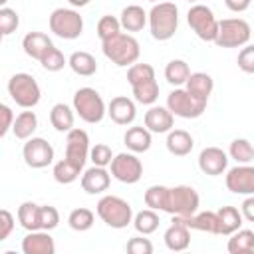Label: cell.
I'll return each instance as SVG.
<instances>
[{
    "mask_svg": "<svg viewBox=\"0 0 254 254\" xmlns=\"http://www.w3.org/2000/svg\"><path fill=\"white\" fill-rule=\"evenodd\" d=\"M127 81L137 103L155 105V101L159 99V83L151 64H133L127 69Z\"/></svg>",
    "mask_w": 254,
    "mask_h": 254,
    "instance_id": "6da1fadb",
    "label": "cell"
},
{
    "mask_svg": "<svg viewBox=\"0 0 254 254\" xmlns=\"http://www.w3.org/2000/svg\"><path fill=\"white\" fill-rule=\"evenodd\" d=\"M101 52L111 64H115L119 67H131L133 64H137V60L141 56V46L131 34L121 32V34L101 42Z\"/></svg>",
    "mask_w": 254,
    "mask_h": 254,
    "instance_id": "7a4b0ae2",
    "label": "cell"
},
{
    "mask_svg": "<svg viewBox=\"0 0 254 254\" xmlns=\"http://www.w3.org/2000/svg\"><path fill=\"white\" fill-rule=\"evenodd\" d=\"M95 212L97 216L109 226V228H115V230H121V228H127L131 222H133V206L121 198V196H115V194H105L97 200V206H95Z\"/></svg>",
    "mask_w": 254,
    "mask_h": 254,
    "instance_id": "3957f363",
    "label": "cell"
},
{
    "mask_svg": "<svg viewBox=\"0 0 254 254\" xmlns=\"http://www.w3.org/2000/svg\"><path fill=\"white\" fill-rule=\"evenodd\" d=\"M179 28V8L173 2H157L149 12L151 36L159 42H167Z\"/></svg>",
    "mask_w": 254,
    "mask_h": 254,
    "instance_id": "277c9868",
    "label": "cell"
},
{
    "mask_svg": "<svg viewBox=\"0 0 254 254\" xmlns=\"http://www.w3.org/2000/svg\"><path fill=\"white\" fill-rule=\"evenodd\" d=\"M73 111L79 115L81 121L95 125V123H101L103 117L107 115V105L97 89L79 87L73 93Z\"/></svg>",
    "mask_w": 254,
    "mask_h": 254,
    "instance_id": "5b68a950",
    "label": "cell"
},
{
    "mask_svg": "<svg viewBox=\"0 0 254 254\" xmlns=\"http://www.w3.org/2000/svg\"><path fill=\"white\" fill-rule=\"evenodd\" d=\"M8 95L22 109H34L40 103L42 89H40L38 81L30 73L20 71V73H14L8 79Z\"/></svg>",
    "mask_w": 254,
    "mask_h": 254,
    "instance_id": "8992f818",
    "label": "cell"
},
{
    "mask_svg": "<svg viewBox=\"0 0 254 254\" xmlns=\"http://www.w3.org/2000/svg\"><path fill=\"white\" fill-rule=\"evenodd\" d=\"M50 32L62 40H75L83 32V18L73 8H56L50 14Z\"/></svg>",
    "mask_w": 254,
    "mask_h": 254,
    "instance_id": "52a82bcc",
    "label": "cell"
},
{
    "mask_svg": "<svg viewBox=\"0 0 254 254\" xmlns=\"http://www.w3.org/2000/svg\"><path fill=\"white\" fill-rule=\"evenodd\" d=\"M252 28L242 18H224L218 22V36L214 40L220 48H242L250 42Z\"/></svg>",
    "mask_w": 254,
    "mask_h": 254,
    "instance_id": "ba28073f",
    "label": "cell"
},
{
    "mask_svg": "<svg viewBox=\"0 0 254 254\" xmlns=\"http://www.w3.org/2000/svg\"><path fill=\"white\" fill-rule=\"evenodd\" d=\"M187 22H189L190 30L202 42H214L216 40V36H218V20H216L214 12L208 6L200 4V2L192 4L189 8V12H187Z\"/></svg>",
    "mask_w": 254,
    "mask_h": 254,
    "instance_id": "9c48e42d",
    "label": "cell"
},
{
    "mask_svg": "<svg viewBox=\"0 0 254 254\" xmlns=\"http://www.w3.org/2000/svg\"><path fill=\"white\" fill-rule=\"evenodd\" d=\"M198 204H200V196L192 187L189 185L169 187V200L165 212L173 216H190L198 210Z\"/></svg>",
    "mask_w": 254,
    "mask_h": 254,
    "instance_id": "30bf717a",
    "label": "cell"
},
{
    "mask_svg": "<svg viewBox=\"0 0 254 254\" xmlns=\"http://www.w3.org/2000/svg\"><path fill=\"white\" fill-rule=\"evenodd\" d=\"M167 107L171 109V113L175 117L196 119V117H200L204 113L206 101H200L194 95H190L187 91V87H177L167 95Z\"/></svg>",
    "mask_w": 254,
    "mask_h": 254,
    "instance_id": "8fae6325",
    "label": "cell"
},
{
    "mask_svg": "<svg viewBox=\"0 0 254 254\" xmlns=\"http://www.w3.org/2000/svg\"><path fill=\"white\" fill-rule=\"evenodd\" d=\"M111 177L125 185H135L143 177V163L137 153H119L111 161Z\"/></svg>",
    "mask_w": 254,
    "mask_h": 254,
    "instance_id": "7c38bea8",
    "label": "cell"
},
{
    "mask_svg": "<svg viewBox=\"0 0 254 254\" xmlns=\"http://www.w3.org/2000/svg\"><path fill=\"white\" fill-rule=\"evenodd\" d=\"M22 157L28 167L44 169L54 163L56 151H54L52 143H48L44 137H30V139H26V143L22 147Z\"/></svg>",
    "mask_w": 254,
    "mask_h": 254,
    "instance_id": "4fadbf2b",
    "label": "cell"
},
{
    "mask_svg": "<svg viewBox=\"0 0 254 254\" xmlns=\"http://www.w3.org/2000/svg\"><path fill=\"white\" fill-rule=\"evenodd\" d=\"M89 137L83 129L73 127L71 131H67L65 135V159L71 161L75 167H79L83 171L85 161L89 159Z\"/></svg>",
    "mask_w": 254,
    "mask_h": 254,
    "instance_id": "5bb4252c",
    "label": "cell"
},
{
    "mask_svg": "<svg viewBox=\"0 0 254 254\" xmlns=\"http://www.w3.org/2000/svg\"><path fill=\"white\" fill-rule=\"evenodd\" d=\"M224 185L234 194H254V167L248 165H236L226 171Z\"/></svg>",
    "mask_w": 254,
    "mask_h": 254,
    "instance_id": "9a60e30c",
    "label": "cell"
},
{
    "mask_svg": "<svg viewBox=\"0 0 254 254\" xmlns=\"http://www.w3.org/2000/svg\"><path fill=\"white\" fill-rule=\"evenodd\" d=\"M198 169L208 177H218L228 169V153L220 147H204L198 155Z\"/></svg>",
    "mask_w": 254,
    "mask_h": 254,
    "instance_id": "2e32d148",
    "label": "cell"
},
{
    "mask_svg": "<svg viewBox=\"0 0 254 254\" xmlns=\"http://www.w3.org/2000/svg\"><path fill=\"white\" fill-rule=\"evenodd\" d=\"M145 127L151 133H169L175 125V115L171 113V109L165 105H151L145 111V119H143Z\"/></svg>",
    "mask_w": 254,
    "mask_h": 254,
    "instance_id": "e0dca14e",
    "label": "cell"
},
{
    "mask_svg": "<svg viewBox=\"0 0 254 254\" xmlns=\"http://www.w3.org/2000/svg\"><path fill=\"white\" fill-rule=\"evenodd\" d=\"M81 189L87 192V194H101L109 189L111 185V173L105 169V167H89L87 171H83L81 175Z\"/></svg>",
    "mask_w": 254,
    "mask_h": 254,
    "instance_id": "ac0fdd59",
    "label": "cell"
},
{
    "mask_svg": "<svg viewBox=\"0 0 254 254\" xmlns=\"http://www.w3.org/2000/svg\"><path fill=\"white\" fill-rule=\"evenodd\" d=\"M107 115L111 117L113 123L117 125H131L137 117V107L135 101L129 99L127 95H117L109 101L107 105Z\"/></svg>",
    "mask_w": 254,
    "mask_h": 254,
    "instance_id": "d6986e66",
    "label": "cell"
},
{
    "mask_svg": "<svg viewBox=\"0 0 254 254\" xmlns=\"http://www.w3.org/2000/svg\"><path fill=\"white\" fill-rule=\"evenodd\" d=\"M22 252L24 254H54L56 242L50 236V230H30L22 238Z\"/></svg>",
    "mask_w": 254,
    "mask_h": 254,
    "instance_id": "ffe728a7",
    "label": "cell"
},
{
    "mask_svg": "<svg viewBox=\"0 0 254 254\" xmlns=\"http://www.w3.org/2000/svg\"><path fill=\"white\" fill-rule=\"evenodd\" d=\"M163 240L171 252H183L190 246V228L187 224H183L181 220L173 218V224L165 230Z\"/></svg>",
    "mask_w": 254,
    "mask_h": 254,
    "instance_id": "44dd1931",
    "label": "cell"
},
{
    "mask_svg": "<svg viewBox=\"0 0 254 254\" xmlns=\"http://www.w3.org/2000/svg\"><path fill=\"white\" fill-rule=\"evenodd\" d=\"M187 224L190 230L198 232H208V234H218V214L214 210H204V212H194L190 216H173Z\"/></svg>",
    "mask_w": 254,
    "mask_h": 254,
    "instance_id": "7402d4cb",
    "label": "cell"
},
{
    "mask_svg": "<svg viewBox=\"0 0 254 254\" xmlns=\"http://www.w3.org/2000/svg\"><path fill=\"white\" fill-rule=\"evenodd\" d=\"M22 48H24L26 56H30L32 60H38L40 62L54 48V44H52L50 36L44 34V32H28L22 38Z\"/></svg>",
    "mask_w": 254,
    "mask_h": 254,
    "instance_id": "603a6c76",
    "label": "cell"
},
{
    "mask_svg": "<svg viewBox=\"0 0 254 254\" xmlns=\"http://www.w3.org/2000/svg\"><path fill=\"white\" fill-rule=\"evenodd\" d=\"M123 143L125 147L131 151V153H145L151 149V143H153V137H151V131L143 125H133L125 131L123 135Z\"/></svg>",
    "mask_w": 254,
    "mask_h": 254,
    "instance_id": "cb8c5ba5",
    "label": "cell"
},
{
    "mask_svg": "<svg viewBox=\"0 0 254 254\" xmlns=\"http://www.w3.org/2000/svg\"><path fill=\"white\" fill-rule=\"evenodd\" d=\"M165 145H167V151L171 155H175V157H187L192 151V147H194V139L185 129H171L167 133Z\"/></svg>",
    "mask_w": 254,
    "mask_h": 254,
    "instance_id": "d4e9b609",
    "label": "cell"
},
{
    "mask_svg": "<svg viewBox=\"0 0 254 254\" xmlns=\"http://www.w3.org/2000/svg\"><path fill=\"white\" fill-rule=\"evenodd\" d=\"M185 87H187V91H189L190 95H194L196 99L208 103V97H210V93H212V89H214V81H212V77H210L208 73H204V71H194V73L189 75Z\"/></svg>",
    "mask_w": 254,
    "mask_h": 254,
    "instance_id": "484cf974",
    "label": "cell"
},
{
    "mask_svg": "<svg viewBox=\"0 0 254 254\" xmlns=\"http://www.w3.org/2000/svg\"><path fill=\"white\" fill-rule=\"evenodd\" d=\"M119 22H121V28L127 32H141L149 24V14L141 6L131 4V6H125L121 10Z\"/></svg>",
    "mask_w": 254,
    "mask_h": 254,
    "instance_id": "4316f807",
    "label": "cell"
},
{
    "mask_svg": "<svg viewBox=\"0 0 254 254\" xmlns=\"http://www.w3.org/2000/svg\"><path fill=\"white\" fill-rule=\"evenodd\" d=\"M218 214V234L220 236H230L238 228H242V212L236 206H220L216 210Z\"/></svg>",
    "mask_w": 254,
    "mask_h": 254,
    "instance_id": "83f0119b",
    "label": "cell"
},
{
    "mask_svg": "<svg viewBox=\"0 0 254 254\" xmlns=\"http://www.w3.org/2000/svg\"><path fill=\"white\" fill-rule=\"evenodd\" d=\"M36 129H38V115L32 109H26V111L16 115L14 125H12V133H14L16 139L26 141V139H30L34 135Z\"/></svg>",
    "mask_w": 254,
    "mask_h": 254,
    "instance_id": "f1b7e54d",
    "label": "cell"
},
{
    "mask_svg": "<svg viewBox=\"0 0 254 254\" xmlns=\"http://www.w3.org/2000/svg\"><path fill=\"white\" fill-rule=\"evenodd\" d=\"M226 248L230 254H252L254 252V230L238 228L236 232L230 234Z\"/></svg>",
    "mask_w": 254,
    "mask_h": 254,
    "instance_id": "f546056e",
    "label": "cell"
},
{
    "mask_svg": "<svg viewBox=\"0 0 254 254\" xmlns=\"http://www.w3.org/2000/svg\"><path fill=\"white\" fill-rule=\"evenodd\" d=\"M67 65L75 75H81V77H89L97 71V62L89 52H73L67 60Z\"/></svg>",
    "mask_w": 254,
    "mask_h": 254,
    "instance_id": "4dcf8cb0",
    "label": "cell"
},
{
    "mask_svg": "<svg viewBox=\"0 0 254 254\" xmlns=\"http://www.w3.org/2000/svg\"><path fill=\"white\" fill-rule=\"evenodd\" d=\"M50 123L56 131L67 133L73 129V107L65 103H56L50 111Z\"/></svg>",
    "mask_w": 254,
    "mask_h": 254,
    "instance_id": "1f68e13d",
    "label": "cell"
},
{
    "mask_svg": "<svg viewBox=\"0 0 254 254\" xmlns=\"http://www.w3.org/2000/svg\"><path fill=\"white\" fill-rule=\"evenodd\" d=\"M18 222L24 230H42L40 228V204L26 200L18 206Z\"/></svg>",
    "mask_w": 254,
    "mask_h": 254,
    "instance_id": "d6a6232c",
    "label": "cell"
},
{
    "mask_svg": "<svg viewBox=\"0 0 254 254\" xmlns=\"http://www.w3.org/2000/svg\"><path fill=\"white\" fill-rule=\"evenodd\" d=\"M189 75H190V67H189V64L185 60H171L165 65V79L175 87L185 85Z\"/></svg>",
    "mask_w": 254,
    "mask_h": 254,
    "instance_id": "836d02e7",
    "label": "cell"
},
{
    "mask_svg": "<svg viewBox=\"0 0 254 254\" xmlns=\"http://www.w3.org/2000/svg\"><path fill=\"white\" fill-rule=\"evenodd\" d=\"M133 226H135V230L139 232V234H143V236H149V234H153L157 228H159V214H157V210H153V208H145V210H139L135 216H133Z\"/></svg>",
    "mask_w": 254,
    "mask_h": 254,
    "instance_id": "e575fe53",
    "label": "cell"
},
{
    "mask_svg": "<svg viewBox=\"0 0 254 254\" xmlns=\"http://www.w3.org/2000/svg\"><path fill=\"white\" fill-rule=\"evenodd\" d=\"M228 157L234 159L238 165H248L254 161V147L248 139H232L230 141V147H228Z\"/></svg>",
    "mask_w": 254,
    "mask_h": 254,
    "instance_id": "d590c367",
    "label": "cell"
},
{
    "mask_svg": "<svg viewBox=\"0 0 254 254\" xmlns=\"http://www.w3.org/2000/svg\"><path fill=\"white\" fill-rule=\"evenodd\" d=\"M143 200H145V204L149 208L165 212L167 210V200H169V187H165V185H151L145 190Z\"/></svg>",
    "mask_w": 254,
    "mask_h": 254,
    "instance_id": "8d00e7d4",
    "label": "cell"
},
{
    "mask_svg": "<svg viewBox=\"0 0 254 254\" xmlns=\"http://www.w3.org/2000/svg\"><path fill=\"white\" fill-rule=\"evenodd\" d=\"M79 173H81V169L75 167V165H73L71 161H67L65 157L60 159V161L54 165V171H52L56 183H60V185H69V183L77 181V179H79Z\"/></svg>",
    "mask_w": 254,
    "mask_h": 254,
    "instance_id": "74e56055",
    "label": "cell"
},
{
    "mask_svg": "<svg viewBox=\"0 0 254 254\" xmlns=\"http://www.w3.org/2000/svg\"><path fill=\"white\" fill-rule=\"evenodd\" d=\"M93 222H95V214H93V210H89V208H85V206L73 208V210L69 212V216H67V224H69V228L75 230V232H85V230H89V228L93 226Z\"/></svg>",
    "mask_w": 254,
    "mask_h": 254,
    "instance_id": "f35d334b",
    "label": "cell"
},
{
    "mask_svg": "<svg viewBox=\"0 0 254 254\" xmlns=\"http://www.w3.org/2000/svg\"><path fill=\"white\" fill-rule=\"evenodd\" d=\"M95 30H97V38H99L101 42H105V40H109V38L121 34V22H119V18H115V16H111V14H105V16L99 18Z\"/></svg>",
    "mask_w": 254,
    "mask_h": 254,
    "instance_id": "ab89813d",
    "label": "cell"
},
{
    "mask_svg": "<svg viewBox=\"0 0 254 254\" xmlns=\"http://www.w3.org/2000/svg\"><path fill=\"white\" fill-rule=\"evenodd\" d=\"M20 26V16L16 10L2 6L0 8V34L2 36H10L12 32H16Z\"/></svg>",
    "mask_w": 254,
    "mask_h": 254,
    "instance_id": "60d3db41",
    "label": "cell"
},
{
    "mask_svg": "<svg viewBox=\"0 0 254 254\" xmlns=\"http://www.w3.org/2000/svg\"><path fill=\"white\" fill-rule=\"evenodd\" d=\"M113 157H115V155H113L111 147L105 145V143H95V145L91 147V151H89V161H91L93 165H97V167H107V165H111Z\"/></svg>",
    "mask_w": 254,
    "mask_h": 254,
    "instance_id": "b9f144b4",
    "label": "cell"
},
{
    "mask_svg": "<svg viewBox=\"0 0 254 254\" xmlns=\"http://www.w3.org/2000/svg\"><path fill=\"white\" fill-rule=\"evenodd\" d=\"M40 64H42V67H44L46 71H60V69H64V65H67V60H65V56L54 46V48L40 60Z\"/></svg>",
    "mask_w": 254,
    "mask_h": 254,
    "instance_id": "7bdbcfd3",
    "label": "cell"
},
{
    "mask_svg": "<svg viewBox=\"0 0 254 254\" xmlns=\"http://www.w3.org/2000/svg\"><path fill=\"white\" fill-rule=\"evenodd\" d=\"M60 224V212L52 204H40V228L54 230Z\"/></svg>",
    "mask_w": 254,
    "mask_h": 254,
    "instance_id": "ee69618b",
    "label": "cell"
},
{
    "mask_svg": "<svg viewBox=\"0 0 254 254\" xmlns=\"http://www.w3.org/2000/svg\"><path fill=\"white\" fill-rule=\"evenodd\" d=\"M125 250L129 254H153V244L149 238H143V234H141V236L129 238L125 244Z\"/></svg>",
    "mask_w": 254,
    "mask_h": 254,
    "instance_id": "f6af8a7d",
    "label": "cell"
},
{
    "mask_svg": "<svg viewBox=\"0 0 254 254\" xmlns=\"http://www.w3.org/2000/svg\"><path fill=\"white\" fill-rule=\"evenodd\" d=\"M236 64H238V67H240L244 73H254V44L244 46V48L238 52Z\"/></svg>",
    "mask_w": 254,
    "mask_h": 254,
    "instance_id": "bcb514c9",
    "label": "cell"
},
{
    "mask_svg": "<svg viewBox=\"0 0 254 254\" xmlns=\"http://www.w3.org/2000/svg\"><path fill=\"white\" fill-rule=\"evenodd\" d=\"M14 230V216L10 210L2 208L0 210V242H4Z\"/></svg>",
    "mask_w": 254,
    "mask_h": 254,
    "instance_id": "7dc6e473",
    "label": "cell"
},
{
    "mask_svg": "<svg viewBox=\"0 0 254 254\" xmlns=\"http://www.w3.org/2000/svg\"><path fill=\"white\" fill-rule=\"evenodd\" d=\"M0 115H2V127H0V137H6L8 135V131L12 129V125H14V119H16V115H14V111L6 105V103H2L0 105Z\"/></svg>",
    "mask_w": 254,
    "mask_h": 254,
    "instance_id": "c3c4849f",
    "label": "cell"
},
{
    "mask_svg": "<svg viewBox=\"0 0 254 254\" xmlns=\"http://www.w3.org/2000/svg\"><path fill=\"white\" fill-rule=\"evenodd\" d=\"M240 212H242L244 220H248V222H254V194H248V196L242 200Z\"/></svg>",
    "mask_w": 254,
    "mask_h": 254,
    "instance_id": "681fc988",
    "label": "cell"
},
{
    "mask_svg": "<svg viewBox=\"0 0 254 254\" xmlns=\"http://www.w3.org/2000/svg\"><path fill=\"white\" fill-rule=\"evenodd\" d=\"M224 4H226V8H228L230 12L240 14V12H246V10L250 8L252 0H224Z\"/></svg>",
    "mask_w": 254,
    "mask_h": 254,
    "instance_id": "f907efd6",
    "label": "cell"
},
{
    "mask_svg": "<svg viewBox=\"0 0 254 254\" xmlns=\"http://www.w3.org/2000/svg\"><path fill=\"white\" fill-rule=\"evenodd\" d=\"M67 2H69L73 8H83V6H87L91 0H67Z\"/></svg>",
    "mask_w": 254,
    "mask_h": 254,
    "instance_id": "816d5d0a",
    "label": "cell"
},
{
    "mask_svg": "<svg viewBox=\"0 0 254 254\" xmlns=\"http://www.w3.org/2000/svg\"><path fill=\"white\" fill-rule=\"evenodd\" d=\"M6 2H8V0H0V4H2V6H6Z\"/></svg>",
    "mask_w": 254,
    "mask_h": 254,
    "instance_id": "f5cc1de1",
    "label": "cell"
},
{
    "mask_svg": "<svg viewBox=\"0 0 254 254\" xmlns=\"http://www.w3.org/2000/svg\"><path fill=\"white\" fill-rule=\"evenodd\" d=\"M187 2H192V4H196V2H198V0H187Z\"/></svg>",
    "mask_w": 254,
    "mask_h": 254,
    "instance_id": "db71d44e",
    "label": "cell"
},
{
    "mask_svg": "<svg viewBox=\"0 0 254 254\" xmlns=\"http://www.w3.org/2000/svg\"><path fill=\"white\" fill-rule=\"evenodd\" d=\"M149 2H155V4H157V2H159V0H149Z\"/></svg>",
    "mask_w": 254,
    "mask_h": 254,
    "instance_id": "11a10c76",
    "label": "cell"
}]
</instances>
